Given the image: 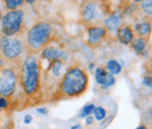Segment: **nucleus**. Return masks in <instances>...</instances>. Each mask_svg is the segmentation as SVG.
Segmentation results:
<instances>
[{"label": "nucleus", "instance_id": "nucleus-5", "mask_svg": "<svg viewBox=\"0 0 152 129\" xmlns=\"http://www.w3.org/2000/svg\"><path fill=\"white\" fill-rule=\"evenodd\" d=\"M23 18L25 13L22 10H11L1 18V34L7 37L19 35L23 29Z\"/></svg>", "mask_w": 152, "mask_h": 129}, {"label": "nucleus", "instance_id": "nucleus-26", "mask_svg": "<svg viewBox=\"0 0 152 129\" xmlns=\"http://www.w3.org/2000/svg\"><path fill=\"white\" fill-rule=\"evenodd\" d=\"M27 4H29V5H33V4H35V1L37 0H25Z\"/></svg>", "mask_w": 152, "mask_h": 129}, {"label": "nucleus", "instance_id": "nucleus-1", "mask_svg": "<svg viewBox=\"0 0 152 129\" xmlns=\"http://www.w3.org/2000/svg\"><path fill=\"white\" fill-rule=\"evenodd\" d=\"M88 87V75L87 73L77 67L73 66L67 69L60 85H58V94L61 97H74L78 96Z\"/></svg>", "mask_w": 152, "mask_h": 129}, {"label": "nucleus", "instance_id": "nucleus-28", "mask_svg": "<svg viewBox=\"0 0 152 129\" xmlns=\"http://www.w3.org/2000/svg\"><path fill=\"white\" fill-rule=\"evenodd\" d=\"M2 66H4V62H2V61H1V57H0V68H1V67H2Z\"/></svg>", "mask_w": 152, "mask_h": 129}, {"label": "nucleus", "instance_id": "nucleus-21", "mask_svg": "<svg viewBox=\"0 0 152 129\" xmlns=\"http://www.w3.org/2000/svg\"><path fill=\"white\" fill-rule=\"evenodd\" d=\"M10 106V101L6 96H1L0 95V109H5Z\"/></svg>", "mask_w": 152, "mask_h": 129}, {"label": "nucleus", "instance_id": "nucleus-18", "mask_svg": "<svg viewBox=\"0 0 152 129\" xmlns=\"http://www.w3.org/2000/svg\"><path fill=\"white\" fill-rule=\"evenodd\" d=\"M94 115H95V119L97 121H103L105 117H107V111L103 108V107H95L94 109Z\"/></svg>", "mask_w": 152, "mask_h": 129}, {"label": "nucleus", "instance_id": "nucleus-32", "mask_svg": "<svg viewBox=\"0 0 152 129\" xmlns=\"http://www.w3.org/2000/svg\"><path fill=\"white\" fill-rule=\"evenodd\" d=\"M119 1H126V0H119Z\"/></svg>", "mask_w": 152, "mask_h": 129}, {"label": "nucleus", "instance_id": "nucleus-9", "mask_svg": "<svg viewBox=\"0 0 152 129\" xmlns=\"http://www.w3.org/2000/svg\"><path fill=\"white\" fill-rule=\"evenodd\" d=\"M81 17L82 20L87 24H91V22H95L96 20L99 17V12H98V7L95 2H91V1H88L86 2L82 8H81Z\"/></svg>", "mask_w": 152, "mask_h": 129}, {"label": "nucleus", "instance_id": "nucleus-25", "mask_svg": "<svg viewBox=\"0 0 152 129\" xmlns=\"http://www.w3.org/2000/svg\"><path fill=\"white\" fill-rule=\"evenodd\" d=\"M37 111H38V113H40V114H43V115L48 113L47 108H45V107H43V108H38V109H37Z\"/></svg>", "mask_w": 152, "mask_h": 129}, {"label": "nucleus", "instance_id": "nucleus-7", "mask_svg": "<svg viewBox=\"0 0 152 129\" xmlns=\"http://www.w3.org/2000/svg\"><path fill=\"white\" fill-rule=\"evenodd\" d=\"M95 80L102 88H110L116 82L115 75H113L109 71H107L105 67H97L96 68Z\"/></svg>", "mask_w": 152, "mask_h": 129}, {"label": "nucleus", "instance_id": "nucleus-22", "mask_svg": "<svg viewBox=\"0 0 152 129\" xmlns=\"http://www.w3.org/2000/svg\"><path fill=\"white\" fill-rule=\"evenodd\" d=\"M144 85L149 88H151V77L150 76H145L144 77Z\"/></svg>", "mask_w": 152, "mask_h": 129}, {"label": "nucleus", "instance_id": "nucleus-11", "mask_svg": "<svg viewBox=\"0 0 152 129\" xmlns=\"http://www.w3.org/2000/svg\"><path fill=\"white\" fill-rule=\"evenodd\" d=\"M116 32H117V40L122 45H130V42L134 38L132 28L129 25H122Z\"/></svg>", "mask_w": 152, "mask_h": 129}, {"label": "nucleus", "instance_id": "nucleus-6", "mask_svg": "<svg viewBox=\"0 0 152 129\" xmlns=\"http://www.w3.org/2000/svg\"><path fill=\"white\" fill-rule=\"evenodd\" d=\"M17 74L12 68H1L0 69V95L11 96L15 92L17 87Z\"/></svg>", "mask_w": 152, "mask_h": 129}, {"label": "nucleus", "instance_id": "nucleus-31", "mask_svg": "<svg viewBox=\"0 0 152 129\" xmlns=\"http://www.w3.org/2000/svg\"><path fill=\"white\" fill-rule=\"evenodd\" d=\"M133 1H134V2H140L142 0H133Z\"/></svg>", "mask_w": 152, "mask_h": 129}, {"label": "nucleus", "instance_id": "nucleus-16", "mask_svg": "<svg viewBox=\"0 0 152 129\" xmlns=\"http://www.w3.org/2000/svg\"><path fill=\"white\" fill-rule=\"evenodd\" d=\"M62 67H63V61L61 60H52L50 61V71H52V74L53 76H56L58 77L61 75V71H62Z\"/></svg>", "mask_w": 152, "mask_h": 129}, {"label": "nucleus", "instance_id": "nucleus-8", "mask_svg": "<svg viewBox=\"0 0 152 129\" xmlns=\"http://www.w3.org/2000/svg\"><path fill=\"white\" fill-rule=\"evenodd\" d=\"M42 59H46L48 61H52V60H61V61H64L68 59V52L63 48H58L55 46H46L43 49H42V53H41Z\"/></svg>", "mask_w": 152, "mask_h": 129}, {"label": "nucleus", "instance_id": "nucleus-23", "mask_svg": "<svg viewBox=\"0 0 152 129\" xmlns=\"http://www.w3.org/2000/svg\"><path fill=\"white\" fill-rule=\"evenodd\" d=\"M32 115H26L25 116V119H23V122H25V125H29L31 122H32Z\"/></svg>", "mask_w": 152, "mask_h": 129}, {"label": "nucleus", "instance_id": "nucleus-19", "mask_svg": "<svg viewBox=\"0 0 152 129\" xmlns=\"http://www.w3.org/2000/svg\"><path fill=\"white\" fill-rule=\"evenodd\" d=\"M142 10L144 11L145 14L151 15L152 12V0H142Z\"/></svg>", "mask_w": 152, "mask_h": 129}, {"label": "nucleus", "instance_id": "nucleus-14", "mask_svg": "<svg viewBox=\"0 0 152 129\" xmlns=\"http://www.w3.org/2000/svg\"><path fill=\"white\" fill-rule=\"evenodd\" d=\"M134 29H136V33L139 37H148L151 33V25H150V22L142 21V22L136 24Z\"/></svg>", "mask_w": 152, "mask_h": 129}, {"label": "nucleus", "instance_id": "nucleus-24", "mask_svg": "<svg viewBox=\"0 0 152 129\" xmlns=\"http://www.w3.org/2000/svg\"><path fill=\"white\" fill-rule=\"evenodd\" d=\"M86 117H87V120H86V123H87L88 126L93 125V122H94V119L91 117V115H88V116H86Z\"/></svg>", "mask_w": 152, "mask_h": 129}, {"label": "nucleus", "instance_id": "nucleus-20", "mask_svg": "<svg viewBox=\"0 0 152 129\" xmlns=\"http://www.w3.org/2000/svg\"><path fill=\"white\" fill-rule=\"evenodd\" d=\"M95 109V105L94 103H88V105H86L84 107H83V109L81 111V117H86V116H88V115H91V113L94 111Z\"/></svg>", "mask_w": 152, "mask_h": 129}, {"label": "nucleus", "instance_id": "nucleus-30", "mask_svg": "<svg viewBox=\"0 0 152 129\" xmlns=\"http://www.w3.org/2000/svg\"><path fill=\"white\" fill-rule=\"evenodd\" d=\"M1 18H2V13H1V10H0V21H1Z\"/></svg>", "mask_w": 152, "mask_h": 129}, {"label": "nucleus", "instance_id": "nucleus-17", "mask_svg": "<svg viewBox=\"0 0 152 129\" xmlns=\"http://www.w3.org/2000/svg\"><path fill=\"white\" fill-rule=\"evenodd\" d=\"M4 4H5V8L11 11L20 8L25 4V0H4Z\"/></svg>", "mask_w": 152, "mask_h": 129}, {"label": "nucleus", "instance_id": "nucleus-12", "mask_svg": "<svg viewBox=\"0 0 152 129\" xmlns=\"http://www.w3.org/2000/svg\"><path fill=\"white\" fill-rule=\"evenodd\" d=\"M123 25V18L118 13H111L104 21V28L108 32H116Z\"/></svg>", "mask_w": 152, "mask_h": 129}, {"label": "nucleus", "instance_id": "nucleus-4", "mask_svg": "<svg viewBox=\"0 0 152 129\" xmlns=\"http://www.w3.org/2000/svg\"><path fill=\"white\" fill-rule=\"evenodd\" d=\"M26 49V43L19 35H0V57L7 61H15L21 57Z\"/></svg>", "mask_w": 152, "mask_h": 129}, {"label": "nucleus", "instance_id": "nucleus-15", "mask_svg": "<svg viewBox=\"0 0 152 129\" xmlns=\"http://www.w3.org/2000/svg\"><path fill=\"white\" fill-rule=\"evenodd\" d=\"M105 68H107V71H109L113 75H117V74H119L122 72V66H121V63H119L117 60H115V59H110V60L107 61Z\"/></svg>", "mask_w": 152, "mask_h": 129}, {"label": "nucleus", "instance_id": "nucleus-3", "mask_svg": "<svg viewBox=\"0 0 152 129\" xmlns=\"http://www.w3.org/2000/svg\"><path fill=\"white\" fill-rule=\"evenodd\" d=\"M54 28L48 21H39L34 24L27 33L26 47L31 53H37L43 49L53 39Z\"/></svg>", "mask_w": 152, "mask_h": 129}, {"label": "nucleus", "instance_id": "nucleus-27", "mask_svg": "<svg viewBox=\"0 0 152 129\" xmlns=\"http://www.w3.org/2000/svg\"><path fill=\"white\" fill-rule=\"evenodd\" d=\"M78 128H81L80 125H76V126H73V127H72V129H78Z\"/></svg>", "mask_w": 152, "mask_h": 129}, {"label": "nucleus", "instance_id": "nucleus-13", "mask_svg": "<svg viewBox=\"0 0 152 129\" xmlns=\"http://www.w3.org/2000/svg\"><path fill=\"white\" fill-rule=\"evenodd\" d=\"M131 48L133 49V52L138 55H143L146 53L148 51V39L145 37H138L133 38L132 41L130 42Z\"/></svg>", "mask_w": 152, "mask_h": 129}, {"label": "nucleus", "instance_id": "nucleus-29", "mask_svg": "<svg viewBox=\"0 0 152 129\" xmlns=\"http://www.w3.org/2000/svg\"><path fill=\"white\" fill-rule=\"evenodd\" d=\"M145 128H146L145 126H139V127H138V129H145Z\"/></svg>", "mask_w": 152, "mask_h": 129}, {"label": "nucleus", "instance_id": "nucleus-2", "mask_svg": "<svg viewBox=\"0 0 152 129\" xmlns=\"http://www.w3.org/2000/svg\"><path fill=\"white\" fill-rule=\"evenodd\" d=\"M21 87L27 96H34L40 88V63L33 53L26 56L21 67Z\"/></svg>", "mask_w": 152, "mask_h": 129}, {"label": "nucleus", "instance_id": "nucleus-10", "mask_svg": "<svg viewBox=\"0 0 152 129\" xmlns=\"http://www.w3.org/2000/svg\"><path fill=\"white\" fill-rule=\"evenodd\" d=\"M107 35V29L101 26H91L88 28V45L91 47H98L102 40Z\"/></svg>", "mask_w": 152, "mask_h": 129}]
</instances>
